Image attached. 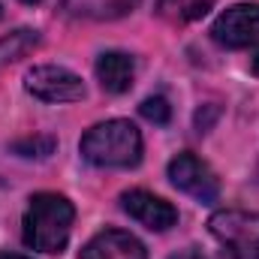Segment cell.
<instances>
[{
	"instance_id": "4fadbf2b",
	"label": "cell",
	"mask_w": 259,
	"mask_h": 259,
	"mask_svg": "<svg viewBox=\"0 0 259 259\" xmlns=\"http://www.w3.org/2000/svg\"><path fill=\"white\" fill-rule=\"evenodd\" d=\"M55 139L52 136H33V139H21V142H15L12 145V151L15 154H21V157H49L52 151H55Z\"/></svg>"
},
{
	"instance_id": "5bb4252c",
	"label": "cell",
	"mask_w": 259,
	"mask_h": 259,
	"mask_svg": "<svg viewBox=\"0 0 259 259\" xmlns=\"http://www.w3.org/2000/svg\"><path fill=\"white\" fill-rule=\"evenodd\" d=\"M205 6H208V0H160L157 3V9L166 15V12H178V9H187L184 12V18H196V15H202L205 12Z\"/></svg>"
},
{
	"instance_id": "ba28073f",
	"label": "cell",
	"mask_w": 259,
	"mask_h": 259,
	"mask_svg": "<svg viewBox=\"0 0 259 259\" xmlns=\"http://www.w3.org/2000/svg\"><path fill=\"white\" fill-rule=\"evenodd\" d=\"M78 259H148L145 244L124 229H106L97 232L84 247Z\"/></svg>"
},
{
	"instance_id": "3957f363",
	"label": "cell",
	"mask_w": 259,
	"mask_h": 259,
	"mask_svg": "<svg viewBox=\"0 0 259 259\" xmlns=\"http://www.w3.org/2000/svg\"><path fill=\"white\" fill-rule=\"evenodd\" d=\"M24 91L42 103H78L84 100L81 78L58 64H39L24 72Z\"/></svg>"
},
{
	"instance_id": "2e32d148",
	"label": "cell",
	"mask_w": 259,
	"mask_h": 259,
	"mask_svg": "<svg viewBox=\"0 0 259 259\" xmlns=\"http://www.w3.org/2000/svg\"><path fill=\"white\" fill-rule=\"evenodd\" d=\"M0 259H30V256H21V253H0Z\"/></svg>"
},
{
	"instance_id": "52a82bcc",
	"label": "cell",
	"mask_w": 259,
	"mask_h": 259,
	"mask_svg": "<svg viewBox=\"0 0 259 259\" xmlns=\"http://www.w3.org/2000/svg\"><path fill=\"white\" fill-rule=\"evenodd\" d=\"M208 229L217 241L229 247H244L259 244V211H238V208H223L211 214Z\"/></svg>"
},
{
	"instance_id": "5b68a950",
	"label": "cell",
	"mask_w": 259,
	"mask_h": 259,
	"mask_svg": "<svg viewBox=\"0 0 259 259\" xmlns=\"http://www.w3.org/2000/svg\"><path fill=\"white\" fill-rule=\"evenodd\" d=\"M169 181L181 193L193 196L199 202H217V196H220V181H217L214 169L205 160H199L196 154H178L169 163Z\"/></svg>"
},
{
	"instance_id": "6da1fadb",
	"label": "cell",
	"mask_w": 259,
	"mask_h": 259,
	"mask_svg": "<svg viewBox=\"0 0 259 259\" xmlns=\"http://www.w3.org/2000/svg\"><path fill=\"white\" fill-rule=\"evenodd\" d=\"M75 220L72 202L61 193H36L30 196V205L21 220L24 244L39 253H61L69 241Z\"/></svg>"
},
{
	"instance_id": "ac0fdd59",
	"label": "cell",
	"mask_w": 259,
	"mask_h": 259,
	"mask_svg": "<svg viewBox=\"0 0 259 259\" xmlns=\"http://www.w3.org/2000/svg\"><path fill=\"white\" fill-rule=\"evenodd\" d=\"M21 3H30V6H33V3H39V0H21Z\"/></svg>"
},
{
	"instance_id": "e0dca14e",
	"label": "cell",
	"mask_w": 259,
	"mask_h": 259,
	"mask_svg": "<svg viewBox=\"0 0 259 259\" xmlns=\"http://www.w3.org/2000/svg\"><path fill=\"white\" fill-rule=\"evenodd\" d=\"M253 72L259 75V52H256V58H253Z\"/></svg>"
},
{
	"instance_id": "d6986e66",
	"label": "cell",
	"mask_w": 259,
	"mask_h": 259,
	"mask_svg": "<svg viewBox=\"0 0 259 259\" xmlns=\"http://www.w3.org/2000/svg\"><path fill=\"white\" fill-rule=\"evenodd\" d=\"M0 18H3V6H0Z\"/></svg>"
},
{
	"instance_id": "9a60e30c",
	"label": "cell",
	"mask_w": 259,
	"mask_h": 259,
	"mask_svg": "<svg viewBox=\"0 0 259 259\" xmlns=\"http://www.w3.org/2000/svg\"><path fill=\"white\" fill-rule=\"evenodd\" d=\"M235 259H259V244H244V247H232Z\"/></svg>"
},
{
	"instance_id": "7a4b0ae2",
	"label": "cell",
	"mask_w": 259,
	"mask_h": 259,
	"mask_svg": "<svg viewBox=\"0 0 259 259\" xmlns=\"http://www.w3.org/2000/svg\"><path fill=\"white\" fill-rule=\"evenodd\" d=\"M81 157L100 169H133L142 160V133L124 118L103 121L81 136Z\"/></svg>"
},
{
	"instance_id": "277c9868",
	"label": "cell",
	"mask_w": 259,
	"mask_h": 259,
	"mask_svg": "<svg viewBox=\"0 0 259 259\" xmlns=\"http://www.w3.org/2000/svg\"><path fill=\"white\" fill-rule=\"evenodd\" d=\"M211 39L223 49H256L259 46V3H238L217 15Z\"/></svg>"
},
{
	"instance_id": "7c38bea8",
	"label": "cell",
	"mask_w": 259,
	"mask_h": 259,
	"mask_svg": "<svg viewBox=\"0 0 259 259\" xmlns=\"http://www.w3.org/2000/svg\"><path fill=\"white\" fill-rule=\"evenodd\" d=\"M139 112H142V118L145 121H151V124H169V118H172V106H169V100L166 97H148L142 106H139Z\"/></svg>"
},
{
	"instance_id": "30bf717a",
	"label": "cell",
	"mask_w": 259,
	"mask_h": 259,
	"mask_svg": "<svg viewBox=\"0 0 259 259\" xmlns=\"http://www.w3.org/2000/svg\"><path fill=\"white\" fill-rule=\"evenodd\" d=\"M139 6V0H64V12L69 18L84 21H115Z\"/></svg>"
},
{
	"instance_id": "8fae6325",
	"label": "cell",
	"mask_w": 259,
	"mask_h": 259,
	"mask_svg": "<svg viewBox=\"0 0 259 259\" xmlns=\"http://www.w3.org/2000/svg\"><path fill=\"white\" fill-rule=\"evenodd\" d=\"M36 42H39L36 30H15V33H9L6 39H0V64H9V61L24 58Z\"/></svg>"
},
{
	"instance_id": "8992f818",
	"label": "cell",
	"mask_w": 259,
	"mask_h": 259,
	"mask_svg": "<svg viewBox=\"0 0 259 259\" xmlns=\"http://www.w3.org/2000/svg\"><path fill=\"white\" fill-rule=\"evenodd\" d=\"M121 208L127 211L136 223H142L151 232H166L178 223V211L172 202H166L163 196H154L148 190H127L121 196Z\"/></svg>"
},
{
	"instance_id": "9c48e42d",
	"label": "cell",
	"mask_w": 259,
	"mask_h": 259,
	"mask_svg": "<svg viewBox=\"0 0 259 259\" xmlns=\"http://www.w3.org/2000/svg\"><path fill=\"white\" fill-rule=\"evenodd\" d=\"M133 75H136V64L124 52H106L97 58V78H100L103 91H109V94L130 91Z\"/></svg>"
}]
</instances>
